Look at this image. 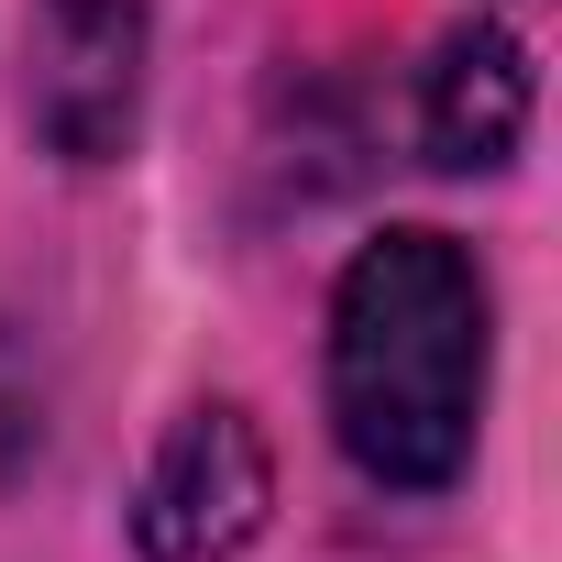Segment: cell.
<instances>
[{"instance_id": "6da1fadb", "label": "cell", "mask_w": 562, "mask_h": 562, "mask_svg": "<svg viewBox=\"0 0 562 562\" xmlns=\"http://www.w3.org/2000/svg\"><path fill=\"white\" fill-rule=\"evenodd\" d=\"M485 364H496L485 276L452 232H386L342 265V288H331V430L375 485L441 496L474 463Z\"/></svg>"}, {"instance_id": "7a4b0ae2", "label": "cell", "mask_w": 562, "mask_h": 562, "mask_svg": "<svg viewBox=\"0 0 562 562\" xmlns=\"http://www.w3.org/2000/svg\"><path fill=\"white\" fill-rule=\"evenodd\" d=\"M276 507V452L232 397H199L166 419L144 485H133V540L144 562H232Z\"/></svg>"}, {"instance_id": "3957f363", "label": "cell", "mask_w": 562, "mask_h": 562, "mask_svg": "<svg viewBox=\"0 0 562 562\" xmlns=\"http://www.w3.org/2000/svg\"><path fill=\"white\" fill-rule=\"evenodd\" d=\"M144 111V0H45L34 12V133L67 166H111Z\"/></svg>"}, {"instance_id": "277c9868", "label": "cell", "mask_w": 562, "mask_h": 562, "mask_svg": "<svg viewBox=\"0 0 562 562\" xmlns=\"http://www.w3.org/2000/svg\"><path fill=\"white\" fill-rule=\"evenodd\" d=\"M518 133H529V56L507 34H485V23L452 34L430 56V78H419V144H430V166L485 177V166L518 155Z\"/></svg>"}, {"instance_id": "5b68a950", "label": "cell", "mask_w": 562, "mask_h": 562, "mask_svg": "<svg viewBox=\"0 0 562 562\" xmlns=\"http://www.w3.org/2000/svg\"><path fill=\"white\" fill-rule=\"evenodd\" d=\"M45 452V397H34V375H23V353L0 342V485H12L23 463Z\"/></svg>"}]
</instances>
